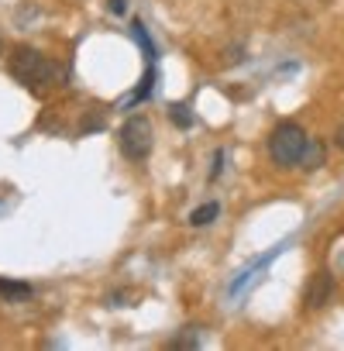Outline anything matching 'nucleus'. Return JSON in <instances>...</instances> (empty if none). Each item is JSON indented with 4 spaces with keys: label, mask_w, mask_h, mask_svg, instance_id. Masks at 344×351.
<instances>
[{
    "label": "nucleus",
    "mask_w": 344,
    "mask_h": 351,
    "mask_svg": "<svg viewBox=\"0 0 344 351\" xmlns=\"http://www.w3.org/2000/svg\"><path fill=\"white\" fill-rule=\"evenodd\" d=\"M8 69H11V76H14L18 83H25V86H32V90L52 86L56 76H59L56 62H49V59H45L38 49H32V45H18L14 56H11V62H8Z\"/></svg>",
    "instance_id": "obj_1"
},
{
    "label": "nucleus",
    "mask_w": 344,
    "mask_h": 351,
    "mask_svg": "<svg viewBox=\"0 0 344 351\" xmlns=\"http://www.w3.org/2000/svg\"><path fill=\"white\" fill-rule=\"evenodd\" d=\"M306 141H310V134H306L299 124L282 121V124H275L272 134H269V155H272V162L282 165V169L299 165V155H303Z\"/></svg>",
    "instance_id": "obj_2"
},
{
    "label": "nucleus",
    "mask_w": 344,
    "mask_h": 351,
    "mask_svg": "<svg viewBox=\"0 0 344 351\" xmlns=\"http://www.w3.org/2000/svg\"><path fill=\"white\" fill-rule=\"evenodd\" d=\"M151 145H155V128H151V121H148L145 114L127 117L124 128H121V152H124L131 162H141V158H148Z\"/></svg>",
    "instance_id": "obj_3"
},
{
    "label": "nucleus",
    "mask_w": 344,
    "mask_h": 351,
    "mask_svg": "<svg viewBox=\"0 0 344 351\" xmlns=\"http://www.w3.org/2000/svg\"><path fill=\"white\" fill-rule=\"evenodd\" d=\"M330 293H334V276L330 272H317L306 286V306L310 310H320L330 303Z\"/></svg>",
    "instance_id": "obj_4"
},
{
    "label": "nucleus",
    "mask_w": 344,
    "mask_h": 351,
    "mask_svg": "<svg viewBox=\"0 0 344 351\" xmlns=\"http://www.w3.org/2000/svg\"><path fill=\"white\" fill-rule=\"evenodd\" d=\"M0 300L25 303V300H32V286L28 282H14V279H0Z\"/></svg>",
    "instance_id": "obj_5"
},
{
    "label": "nucleus",
    "mask_w": 344,
    "mask_h": 351,
    "mask_svg": "<svg viewBox=\"0 0 344 351\" xmlns=\"http://www.w3.org/2000/svg\"><path fill=\"white\" fill-rule=\"evenodd\" d=\"M299 165H303L306 172L320 169V165H323V145L310 138V141H306V148H303V155H299Z\"/></svg>",
    "instance_id": "obj_6"
},
{
    "label": "nucleus",
    "mask_w": 344,
    "mask_h": 351,
    "mask_svg": "<svg viewBox=\"0 0 344 351\" xmlns=\"http://www.w3.org/2000/svg\"><path fill=\"white\" fill-rule=\"evenodd\" d=\"M217 214H221V204L210 200V204H204V207H197V210L190 214V224H193V228H207L210 221H217Z\"/></svg>",
    "instance_id": "obj_7"
},
{
    "label": "nucleus",
    "mask_w": 344,
    "mask_h": 351,
    "mask_svg": "<svg viewBox=\"0 0 344 351\" xmlns=\"http://www.w3.org/2000/svg\"><path fill=\"white\" fill-rule=\"evenodd\" d=\"M131 35H134V42L145 49L148 62H155V45H151V38H148V32H145V25H141V21H134V25H131Z\"/></svg>",
    "instance_id": "obj_8"
},
{
    "label": "nucleus",
    "mask_w": 344,
    "mask_h": 351,
    "mask_svg": "<svg viewBox=\"0 0 344 351\" xmlns=\"http://www.w3.org/2000/svg\"><path fill=\"white\" fill-rule=\"evenodd\" d=\"M169 117H172V124H176V128H193V114H190L186 104H172L169 107Z\"/></svg>",
    "instance_id": "obj_9"
},
{
    "label": "nucleus",
    "mask_w": 344,
    "mask_h": 351,
    "mask_svg": "<svg viewBox=\"0 0 344 351\" xmlns=\"http://www.w3.org/2000/svg\"><path fill=\"white\" fill-rule=\"evenodd\" d=\"M169 348L172 351H180V348H200V337L193 334V327H183V334H176L169 341Z\"/></svg>",
    "instance_id": "obj_10"
},
{
    "label": "nucleus",
    "mask_w": 344,
    "mask_h": 351,
    "mask_svg": "<svg viewBox=\"0 0 344 351\" xmlns=\"http://www.w3.org/2000/svg\"><path fill=\"white\" fill-rule=\"evenodd\" d=\"M151 86H155V69L148 66V73H145V80H141V86L134 90V97H131V100H145V97L151 93Z\"/></svg>",
    "instance_id": "obj_11"
},
{
    "label": "nucleus",
    "mask_w": 344,
    "mask_h": 351,
    "mask_svg": "<svg viewBox=\"0 0 344 351\" xmlns=\"http://www.w3.org/2000/svg\"><path fill=\"white\" fill-rule=\"evenodd\" d=\"M221 169H224V152L217 148V152H214V169H210V180H217V176H221Z\"/></svg>",
    "instance_id": "obj_12"
},
{
    "label": "nucleus",
    "mask_w": 344,
    "mask_h": 351,
    "mask_svg": "<svg viewBox=\"0 0 344 351\" xmlns=\"http://www.w3.org/2000/svg\"><path fill=\"white\" fill-rule=\"evenodd\" d=\"M107 11L110 14H124L127 11V0H107Z\"/></svg>",
    "instance_id": "obj_13"
},
{
    "label": "nucleus",
    "mask_w": 344,
    "mask_h": 351,
    "mask_svg": "<svg viewBox=\"0 0 344 351\" xmlns=\"http://www.w3.org/2000/svg\"><path fill=\"white\" fill-rule=\"evenodd\" d=\"M228 66H234V62H241V45H234L231 52H228V59H224Z\"/></svg>",
    "instance_id": "obj_14"
},
{
    "label": "nucleus",
    "mask_w": 344,
    "mask_h": 351,
    "mask_svg": "<svg viewBox=\"0 0 344 351\" xmlns=\"http://www.w3.org/2000/svg\"><path fill=\"white\" fill-rule=\"evenodd\" d=\"M334 145H337V148H341V152H344V124H341V128H337V131H334Z\"/></svg>",
    "instance_id": "obj_15"
},
{
    "label": "nucleus",
    "mask_w": 344,
    "mask_h": 351,
    "mask_svg": "<svg viewBox=\"0 0 344 351\" xmlns=\"http://www.w3.org/2000/svg\"><path fill=\"white\" fill-rule=\"evenodd\" d=\"M0 49H4V42H0Z\"/></svg>",
    "instance_id": "obj_16"
}]
</instances>
